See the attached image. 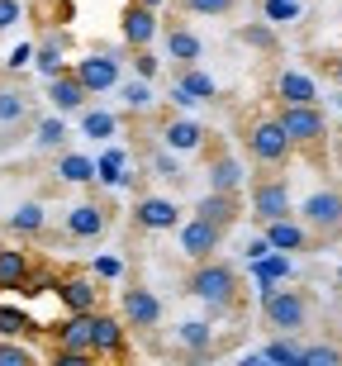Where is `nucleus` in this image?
Returning <instances> with one entry per match:
<instances>
[{
  "label": "nucleus",
  "mask_w": 342,
  "mask_h": 366,
  "mask_svg": "<svg viewBox=\"0 0 342 366\" xmlns=\"http://www.w3.org/2000/svg\"><path fill=\"white\" fill-rule=\"evenodd\" d=\"M243 181H247V172H243V162L233 157V152H219L214 162H209V190H243Z\"/></svg>",
  "instance_id": "a211bd4d"
},
{
  "label": "nucleus",
  "mask_w": 342,
  "mask_h": 366,
  "mask_svg": "<svg viewBox=\"0 0 342 366\" xmlns=\"http://www.w3.org/2000/svg\"><path fill=\"white\" fill-rule=\"evenodd\" d=\"M29 285V257L19 247H0V290H24Z\"/></svg>",
  "instance_id": "4be33fe9"
},
{
  "label": "nucleus",
  "mask_w": 342,
  "mask_h": 366,
  "mask_svg": "<svg viewBox=\"0 0 342 366\" xmlns=\"http://www.w3.org/2000/svg\"><path fill=\"white\" fill-rule=\"evenodd\" d=\"M261 252H271V243H266V238H252V243H247V257H261Z\"/></svg>",
  "instance_id": "de8ad7c7"
},
{
  "label": "nucleus",
  "mask_w": 342,
  "mask_h": 366,
  "mask_svg": "<svg viewBox=\"0 0 342 366\" xmlns=\"http://www.w3.org/2000/svg\"><path fill=\"white\" fill-rule=\"evenodd\" d=\"M96 181H105V186H129V152L110 148V152H100V162H96Z\"/></svg>",
  "instance_id": "5701e85b"
},
{
  "label": "nucleus",
  "mask_w": 342,
  "mask_h": 366,
  "mask_svg": "<svg viewBox=\"0 0 342 366\" xmlns=\"http://www.w3.org/2000/svg\"><path fill=\"white\" fill-rule=\"evenodd\" d=\"M134 219L143 224V229H176L181 224V209L171 200H157V195H148V200L134 204Z\"/></svg>",
  "instance_id": "dca6fc26"
},
{
  "label": "nucleus",
  "mask_w": 342,
  "mask_h": 366,
  "mask_svg": "<svg viewBox=\"0 0 342 366\" xmlns=\"http://www.w3.org/2000/svg\"><path fill=\"white\" fill-rule=\"evenodd\" d=\"M276 95H281V105H318V81L309 71H281Z\"/></svg>",
  "instance_id": "ddd939ff"
},
{
  "label": "nucleus",
  "mask_w": 342,
  "mask_h": 366,
  "mask_svg": "<svg viewBox=\"0 0 342 366\" xmlns=\"http://www.w3.org/2000/svg\"><path fill=\"white\" fill-rule=\"evenodd\" d=\"M338 285H342V267H338Z\"/></svg>",
  "instance_id": "3c124183"
},
{
  "label": "nucleus",
  "mask_w": 342,
  "mask_h": 366,
  "mask_svg": "<svg viewBox=\"0 0 342 366\" xmlns=\"http://www.w3.org/2000/svg\"><path fill=\"white\" fill-rule=\"evenodd\" d=\"M19 14H24V5H19V0H0V29L19 24Z\"/></svg>",
  "instance_id": "c03bdc74"
},
{
  "label": "nucleus",
  "mask_w": 342,
  "mask_h": 366,
  "mask_svg": "<svg viewBox=\"0 0 342 366\" xmlns=\"http://www.w3.org/2000/svg\"><path fill=\"white\" fill-rule=\"evenodd\" d=\"M57 347H67V352H91V314L71 310V319L57 328Z\"/></svg>",
  "instance_id": "aec40b11"
},
{
  "label": "nucleus",
  "mask_w": 342,
  "mask_h": 366,
  "mask_svg": "<svg viewBox=\"0 0 342 366\" xmlns=\"http://www.w3.org/2000/svg\"><path fill=\"white\" fill-rule=\"evenodd\" d=\"M186 10L191 14H228L233 0H186Z\"/></svg>",
  "instance_id": "ea45409f"
},
{
  "label": "nucleus",
  "mask_w": 342,
  "mask_h": 366,
  "mask_svg": "<svg viewBox=\"0 0 342 366\" xmlns=\"http://www.w3.org/2000/svg\"><path fill=\"white\" fill-rule=\"evenodd\" d=\"M233 285H238V281H233V267H228V262H209L205 257L191 272V285H186V290H191L195 300H205L209 310H223V305L233 300Z\"/></svg>",
  "instance_id": "f257e3e1"
},
{
  "label": "nucleus",
  "mask_w": 342,
  "mask_h": 366,
  "mask_svg": "<svg viewBox=\"0 0 342 366\" xmlns=\"http://www.w3.org/2000/svg\"><path fill=\"white\" fill-rule=\"evenodd\" d=\"M138 5H152V10H162V5H166V0H138Z\"/></svg>",
  "instance_id": "09e8293b"
},
{
  "label": "nucleus",
  "mask_w": 342,
  "mask_h": 366,
  "mask_svg": "<svg viewBox=\"0 0 342 366\" xmlns=\"http://www.w3.org/2000/svg\"><path fill=\"white\" fill-rule=\"evenodd\" d=\"M261 314H266V324H271V328H281V333H295V328H304V319H309V305H304L300 290L266 285V290H261Z\"/></svg>",
  "instance_id": "f03ea898"
},
{
  "label": "nucleus",
  "mask_w": 342,
  "mask_h": 366,
  "mask_svg": "<svg viewBox=\"0 0 342 366\" xmlns=\"http://www.w3.org/2000/svg\"><path fill=\"white\" fill-rule=\"evenodd\" d=\"M290 134H286V124L281 119H257L252 124V134H247V152L257 157L261 167H281L290 157Z\"/></svg>",
  "instance_id": "7ed1b4c3"
},
{
  "label": "nucleus",
  "mask_w": 342,
  "mask_h": 366,
  "mask_svg": "<svg viewBox=\"0 0 342 366\" xmlns=\"http://www.w3.org/2000/svg\"><path fill=\"white\" fill-rule=\"evenodd\" d=\"M86 95H91V91H86V86L71 76V67L57 71V76H48V100H53L57 114H76V109L86 105Z\"/></svg>",
  "instance_id": "f8f14e48"
},
{
  "label": "nucleus",
  "mask_w": 342,
  "mask_h": 366,
  "mask_svg": "<svg viewBox=\"0 0 342 366\" xmlns=\"http://www.w3.org/2000/svg\"><path fill=\"white\" fill-rule=\"evenodd\" d=\"M62 138H67V124L62 119H43L39 124V148H62Z\"/></svg>",
  "instance_id": "e433bc0d"
},
{
  "label": "nucleus",
  "mask_w": 342,
  "mask_h": 366,
  "mask_svg": "<svg viewBox=\"0 0 342 366\" xmlns=\"http://www.w3.org/2000/svg\"><path fill=\"white\" fill-rule=\"evenodd\" d=\"M266 243L276 247V252H300V247H309V229H300L295 219H266V233H261Z\"/></svg>",
  "instance_id": "4468645a"
},
{
  "label": "nucleus",
  "mask_w": 342,
  "mask_h": 366,
  "mask_svg": "<svg viewBox=\"0 0 342 366\" xmlns=\"http://www.w3.org/2000/svg\"><path fill=\"white\" fill-rule=\"evenodd\" d=\"M29 57H34V48H29V43H19V48L10 53V62H5V67H14V71H19V67H29Z\"/></svg>",
  "instance_id": "a18cd8bd"
},
{
  "label": "nucleus",
  "mask_w": 342,
  "mask_h": 366,
  "mask_svg": "<svg viewBox=\"0 0 342 366\" xmlns=\"http://www.w3.org/2000/svg\"><path fill=\"white\" fill-rule=\"evenodd\" d=\"M0 366H29V347H14V342H0Z\"/></svg>",
  "instance_id": "79ce46f5"
},
{
  "label": "nucleus",
  "mask_w": 342,
  "mask_h": 366,
  "mask_svg": "<svg viewBox=\"0 0 342 366\" xmlns=\"http://www.w3.org/2000/svg\"><path fill=\"white\" fill-rule=\"evenodd\" d=\"M134 71L143 76V81H152V76H157V57H152L148 48H138V57H134Z\"/></svg>",
  "instance_id": "37998d69"
},
{
  "label": "nucleus",
  "mask_w": 342,
  "mask_h": 366,
  "mask_svg": "<svg viewBox=\"0 0 342 366\" xmlns=\"http://www.w3.org/2000/svg\"><path fill=\"white\" fill-rule=\"evenodd\" d=\"M71 76H76V81H81L91 95H105V91H114V86H119L124 67L114 62L110 53H91V57H81V62H71Z\"/></svg>",
  "instance_id": "423d86ee"
},
{
  "label": "nucleus",
  "mask_w": 342,
  "mask_h": 366,
  "mask_svg": "<svg viewBox=\"0 0 342 366\" xmlns=\"http://www.w3.org/2000/svg\"><path fill=\"white\" fill-rule=\"evenodd\" d=\"M300 214H304V224H309L314 233L338 238L342 233V195L338 190H314V195L300 204Z\"/></svg>",
  "instance_id": "20e7f679"
},
{
  "label": "nucleus",
  "mask_w": 342,
  "mask_h": 366,
  "mask_svg": "<svg viewBox=\"0 0 342 366\" xmlns=\"http://www.w3.org/2000/svg\"><path fill=\"white\" fill-rule=\"evenodd\" d=\"M57 181H67V186H86V181H96V162L81 157V152H62V157H57Z\"/></svg>",
  "instance_id": "b1692460"
},
{
  "label": "nucleus",
  "mask_w": 342,
  "mask_h": 366,
  "mask_svg": "<svg viewBox=\"0 0 342 366\" xmlns=\"http://www.w3.org/2000/svg\"><path fill=\"white\" fill-rule=\"evenodd\" d=\"M39 71H43V76H57V71H67V67H62V48L43 43V48H39Z\"/></svg>",
  "instance_id": "4c0bfd02"
},
{
  "label": "nucleus",
  "mask_w": 342,
  "mask_h": 366,
  "mask_svg": "<svg viewBox=\"0 0 342 366\" xmlns=\"http://www.w3.org/2000/svg\"><path fill=\"white\" fill-rule=\"evenodd\" d=\"M166 53L176 57V62H186V67H191V62H200V53H205V43L195 39L191 29H171V34H166Z\"/></svg>",
  "instance_id": "bb28decb"
},
{
  "label": "nucleus",
  "mask_w": 342,
  "mask_h": 366,
  "mask_svg": "<svg viewBox=\"0 0 342 366\" xmlns=\"http://www.w3.org/2000/svg\"><path fill=\"white\" fill-rule=\"evenodd\" d=\"M276 119L286 124V134L295 148H309V143H318V138L328 134V124H323V109L318 105H286Z\"/></svg>",
  "instance_id": "39448f33"
},
{
  "label": "nucleus",
  "mask_w": 342,
  "mask_h": 366,
  "mask_svg": "<svg viewBox=\"0 0 342 366\" xmlns=\"http://www.w3.org/2000/svg\"><path fill=\"white\" fill-rule=\"evenodd\" d=\"M209 338H214V324H209V319H186V324H176V342L191 347V352H209Z\"/></svg>",
  "instance_id": "a878e982"
},
{
  "label": "nucleus",
  "mask_w": 342,
  "mask_h": 366,
  "mask_svg": "<svg viewBox=\"0 0 342 366\" xmlns=\"http://www.w3.org/2000/svg\"><path fill=\"white\" fill-rule=\"evenodd\" d=\"M195 214L209 219V224H219V229H228L233 219H238V195H233V190H209V195L195 200Z\"/></svg>",
  "instance_id": "2eb2a0df"
},
{
  "label": "nucleus",
  "mask_w": 342,
  "mask_h": 366,
  "mask_svg": "<svg viewBox=\"0 0 342 366\" xmlns=\"http://www.w3.org/2000/svg\"><path fill=\"white\" fill-rule=\"evenodd\" d=\"M124 352V328L114 314L91 310V357H119Z\"/></svg>",
  "instance_id": "9b49d317"
},
{
  "label": "nucleus",
  "mask_w": 342,
  "mask_h": 366,
  "mask_svg": "<svg viewBox=\"0 0 342 366\" xmlns=\"http://www.w3.org/2000/svg\"><path fill=\"white\" fill-rule=\"evenodd\" d=\"M119 314H124L129 328H143V333H148V328L162 324V300L152 295V290H143V285H134V290H124Z\"/></svg>",
  "instance_id": "6e6552de"
},
{
  "label": "nucleus",
  "mask_w": 342,
  "mask_h": 366,
  "mask_svg": "<svg viewBox=\"0 0 342 366\" xmlns=\"http://www.w3.org/2000/svg\"><path fill=\"white\" fill-rule=\"evenodd\" d=\"M342 352L338 347H300V366H338Z\"/></svg>",
  "instance_id": "72a5a7b5"
},
{
  "label": "nucleus",
  "mask_w": 342,
  "mask_h": 366,
  "mask_svg": "<svg viewBox=\"0 0 342 366\" xmlns=\"http://www.w3.org/2000/svg\"><path fill=\"white\" fill-rule=\"evenodd\" d=\"M114 129H119V119H114L110 109H86L81 114V134L86 138H114Z\"/></svg>",
  "instance_id": "c85d7f7f"
},
{
  "label": "nucleus",
  "mask_w": 342,
  "mask_h": 366,
  "mask_svg": "<svg viewBox=\"0 0 342 366\" xmlns=\"http://www.w3.org/2000/svg\"><path fill=\"white\" fill-rule=\"evenodd\" d=\"M91 272H96L100 281H119V276H124V257H110V252H105V257H96Z\"/></svg>",
  "instance_id": "58836bf2"
},
{
  "label": "nucleus",
  "mask_w": 342,
  "mask_h": 366,
  "mask_svg": "<svg viewBox=\"0 0 342 366\" xmlns=\"http://www.w3.org/2000/svg\"><path fill=\"white\" fill-rule=\"evenodd\" d=\"M67 233L71 238H100V233H105V209H100L96 200L71 204L67 209Z\"/></svg>",
  "instance_id": "f3484780"
},
{
  "label": "nucleus",
  "mask_w": 342,
  "mask_h": 366,
  "mask_svg": "<svg viewBox=\"0 0 342 366\" xmlns=\"http://www.w3.org/2000/svg\"><path fill=\"white\" fill-rule=\"evenodd\" d=\"M171 100H176V105H181V109H191V105H195V95H191V91H186V86H181V81H176V91H171Z\"/></svg>",
  "instance_id": "49530a36"
},
{
  "label": "nucleus",
  "mask_w": 342,
  "mask_h": 366,
  "mask_svg": "<svg viewBox=\"0 0 342 366\" xmlns=\"http://www.w3.org/2000/svg\"><path fill=\"white\" fill-rule=\"evenodd\" d=\"M252 272H257L261 290H266V285H276V281H286V276H290V257L271 247V252H261V257H252Z\"/></svg>",
  "instance_id": "393cba45"
},
{
  "label": "nucleus",
  "mask_w": 342,
  "mask_h": 366,
  "mask_svg": "<svg viewBox=\"0 0 342 366\" xmlns=\"http://www.w3.org/2000/svg\"><path fill=\"white\" fill-rule=\"evenodd\" d=\"M29 328H34V319H29L24 310L0 305V338H19V333H29Z\"/></svg>",
  "instance_id": "7c9ffc66"
},
{
  "label": "nucleus",
  "mask_w": 342,
  "mask_h": 366,
  "mask_svg": "<svg viewBox=\"0 0 342 366\" xmlns=\"http://www.w3.org/2000/svg\"><path fill=\"white\" fill-rule=\"evenodd\" d=\"M43 224H48V214H43L39 200H24V204L10 214V229H14V233H43Z\"/></svg>",
  "instance_id": "cd10ccee"
},
{
  "label": "nucleus",
  "mask_w": 342,
  "mask_h": 366,
  "mask_svg": "<svg viewBox=\"0 0 342 366\" xmlns=\"http://www.w3.org/2000/svg\"><path fill=\"white\" fill-rule=\"evenodd\" d=\"M29 114V100L19 91H0V124L10 129V124H19Z\"/></svg>",
  "instance_id": "2f4dec72"
},
{
  "label": "nucleus",
  "mask_w": 342,
  "mask_h": 366,
  "mask_svg": "<svg viewBox=\"0 0 342 366\" xmlns=\"http://www.w3.org/2000/svg\"><path fill=\"white\" fill-rule=\"evenodd\" d=\"M176 233H181V252L191 262H205V257H214L219 252V238H223V229L219 224H209V219H186V224H176Z\"/></svg>",
  "instance_id": "0eeeda50"
},
{
  "label": "nucleus",
  "mask_w": 342,
  "mask_h": 366,
  "mask_svg": "<svg viewBox=\"0 0 342 366\" xmlns=\"http://www.w3.org/2000/svg\"><path fill=\"white\" fill-rule=\"evenodd\" d=\"M119 95H124V105H129V109H148V105H152L148 81H129V86H119Z\"/></svg>",
  "instance_id": "c9c22d12"
},
{
  "label": "nucleus",
  "mask_w": 342,
  "mask_h": 366,
  "mask_svg": "<svg viewBox=\"0 0 342 366\" xmlns=\"http://www.w3.org/2000/svg\"><path fill=\"white\" fill-rule=\"evenodd\" d=\"M119 34H124L129 48H152V39H157V10L129 0V10L119 14Z\"/></svg>",
  "instance_id": "1a4fd4ad"
},
{
  "label": "nucleus",
  "mask_w": 342,
  "mask_h": 366,
  "mask_svg": "<svg viewBox=\"0 0 342 366\" xmlns=\"http://www.w3.org/2000/svg\"><path fill=\"white\" fill-rule=\"evenodd\" d=\"M333 71H338V81H342V62H333Z\"/></svg>",
  "instance_id": "8fccbe9b"
},
{
  "label": "nucleus",
  "mask_w": 342,
  "mask_h": 366,
  "mask_svg": "<svg viewBox=\"0 0 342 366\" xmlns=\"http://www.w3.org/2000/svg\"><path fill=\"white\" fill-rule=\"evenodd\" d=\"M162 143L171 152H200V143H205V129H200V124L195 119H171L162 129Z\"/></svg>",
  "instance_id": "6ab92c4d"
},
{
  "label": "nucleus",
  "mask_w": 342,
  "mask_h": 366,
  "mask_svg": "<svg viewBox=\"0 0 342 366\" xmlns=\"http://www.w3.org/2000/svg\"><path fill=\"white\" fill-rule=\"evenodd\" d=\"M152 172H157V177H162V181H181V167L171 162L166 152H152Z\"/></svg>",
  "instance_id": "a19ab883"
},
{
  "label": "nucleus",
  "mask_w": 342,
  "mask_h": 366,
  "mask_svg": "<svg viewBox=\"0 0 342 366\" xmlns=\"http://www.w3.org/2000/svg\"><path fill=\"white\" fill-rule=\"evenodd\" d=\"M57 295H62V305H67V310H81V314L96 310V281H91V276H71V281H57Z\"/></svg>",
  "instance_id": "412c9836"
},
{
  "label": "nucleus",
  "mask_w": 342,
  "mask_h": 366,
  "mask_svg": "<svg viewBox=\"0 0 342 366\" xmlns=\"http://www.w3.org/2000/svg\"><path fill=\"white\" fill-rule=\"evenodd\" d=\"M252 214L266 224V219H286L290 214V186L286 181H257L252 186Z\"/></svg>",
  "instance_id": "9d476101"
},
{
  "label": "nucleus",
  "mask_w": 342,
  "mask_h": 366,
  "mask_svg": "<svg viewBox=\"0 0 342 366\" xmlns=\"http://www.w3.org/2000/svg\"><path fill=\"white\" fill-rule=\"evenodd\" d=\"M181 86H186V91L195 95V100H214V91H219V86H214V76H209V71H200L191 62V67L181 71Z\"/></svg>",
  "instance_id": "c756f323"
},
{
  "label": "nucleus",
  "mask_w": 342,
  "mask_h": 366,
  "mask_svg": "<svg viewBox=\"0 0 342 366\" xmlns=\"http://www.w3.org/2000/svg\"><path fill=\"white\" fill-rule=\"evenodd\" d=\"M266 19H271V24H290V19H300V0H266Z\"/></svg>",
  "instance_id": "f704fd0d"
},
{
  "label": "nucleus",
  "mask_w": 342,
  "mask_h": 366,
  "mask_svg": "<svg viewBox=\"0 0 342 366\" xmlns=\"http://www.w3.org/2000/svg\"><path fill=\"white\" fill-rule=\"evenodd\" d=\"M261 362H276V366H300V347H295V342H286V338H276V342H266V347H261Z\"/></svg>",
  "instance_id": "473e14b6"
}]
</instances>
